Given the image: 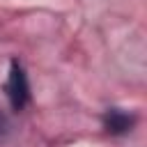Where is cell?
<instances>
[{"label":"cell","instance_id":"1","mask_svg":"<svg viewBox=\"0 0 147 147\" xmlns=\"http://www.w3.org/2000/svg\"><path fill=\"white\" fill-rule=\"evenodd\" d=\"M5 94L11 103L14 110H23L25 103L30 101V85H28V76H25V69L21 62H11L9 67V76H7V83H5Z\"/></svg>","mask_w":147,"mask_h":147},{"label":"cell","instance_id":"2","mask_svg":"<svg viewBox=\"0 0 147 147\" xmlns=\"http://www.w3.org/2000/svg\"><path fill=\"white\" fill-rule=\"evenodd\" d=\"M136 124V117L126 110H119V108H108L103 113V129L113 136H122V133H129Z\"/></svg>","mask_w":147,"mask_h":147}]
</instances>
